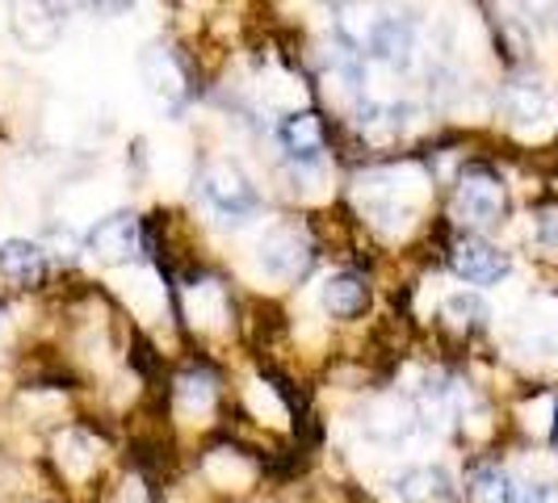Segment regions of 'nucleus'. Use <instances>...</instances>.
Returning a JSON list of instances; mask_svg holds the SVG:
<instances>
[{"label": "nucleus", "mask_w": 558, "mask_h": 503, "mask_svg": "<svg viewBox=\"0 0 558 503\" xmlns=\"http://www.w3.org/2000/svg\"><path fill=\"white\" fill-rule=\"evenodd\" d=\"M256 260L269 278H299L311 260V240L299 226H274L256 244Z\"/></svg>", "instance_id": "nucleus-1"}, {"label": "nucleus", "mask_w": 558, "mask_h": 503, "mask_svg": "<svg viewBox=\"0 0 558 503\" xmlns=\"http://www.w3.org/2000/svg\"><path fill=\"white\" fill-rule=\"evenodd\" d=\"M504 210V185L492 176V172H471L462 176L458 194H453V214L471 226H487L496 223Z\"/></svg>", "instance_id": "nucleus-2"}, {"label": "nucleus", "mask_w": 558, "mask_h": 503, "mask_svg": "<svg viewBox=\"0 0 558 503\" xmlns=\"http://www.w3.org/2000/svg\"><path fill=\"white\" fill-rule=\"evenodd\" d=\"M202 194H206V201H210L223 219H248L252 210H256L252 185L231 164L206 168V176H202Z\"/></svg>", "instance_id": "nucleus-3"}, {"label": "nucleus", "mask_w": 558, "mask_h": 503, "mask_svg": "<svg viewBox=\"0 0 558 503\" xmlns=\"http://www.w3.org/2000/svg\"><path fill=\"white\" fill-rule=\"evenodd\" d=\"M453 273L471 285H492L508 273V256L500 248H492L487 240H458L453 244V256H449Z\"/></svg>", "instance_id": "nucleus-4"}, {"label": "nucleus", "mask_w": 558, "mask_h": 503, "mask_svg": "<svg viewBox=\"0 0 558 503\" xmlns=\"http://www.w3.org/2000/svg\"><path fill=\"white\" fill-rule=\"evenodd\" d=\"M365 47H369L374 59H383V63H391V68L403 72V68H412V56H416V29H412V22L383 17V22L369 26Z\"/></svg>", "instance_id": "nucleus-5"}, {"label": "nucleus", "mask_w": 558, "mask_h": 503, "mask_svg": "<svg viewBox=\"0 0 558 503\" xmlns=\"http://www.w3.org/2000/svg\"><path fill=\"white\" fill-rule=\"evenodd\" d=\"M88 248L101 260H131L135 248H140V223L131 214H113L88 235Z\"/></svg>", "instance_id": "nucleus-6"}, {"label": "nucleus", "mask_w": 558, "mask_h": 503, "mask_svg": "<svg viewBox=\"0 0 558 503\" xmlns=\"http://www.w3.org/2000/svg\"><path fill=\"white\" fill-rule=\"evenodd\" d=\"M504 113H508V122L530 126V122H542L550 113V97L537 81H517L504 88Z\"/></svg>", "instance_id": "nucleus-7"}, {"label": "nucleus", "mask_w": 558, "mask_h": 503, "mask_svg": "<svg viewBox=\"0 0 558 503\" xmlns=\"http://www.w3.org/2000/svg\"><path fill=\"white\" fill-rule=\"evenodd\" d=\"M365 303H369V285L353 273H336V278L324 281V310L336 315V319H353L362 315Z\"/></svg>", "instance_id": "nucleus-8"}, {"label": "nucleus", "mask_w": 558, "mask_h": 503, "mask_svg": "<svg viewBox=\"0 0 558 503\" xmlns=\"http://www.w3.org/2000/svg\"><path fill=\"white\" fill-rule=\"evenodd\" d=\"M281 143L294 160L315 164L319 160V147H324V131H319V118L315 113H294L286 126H281Z\"/></svg>", "instance_id": "nucleus-9"}, {"label": "nucleus", "mask_w": 558, "mask_h": 503, "mask_svg": "<svg viewBox=\"0 0 558 503\" xmlns=\"http://www.w3.org/2000/svg\"><path fill=\"white\" fill-rule=\"evenodd\" d=\"M0 273L9 281H34L43 273V248L29 240H9L0 244Z\"/></svg>", "instance_id": "nucleus-10"}, {"label": "nucleus", "mask_w": 558, "mask_h": 503, "mask_svg": "<svg viewBox=\"0 0 558 503\" xmlns=\"http://www.w3.org/2000/svg\"><path fill=\"white\" fill-rule=\"evenodd\" d=\"M177 407L185 416H206L215 407V378L210 373H185L177 382Z\"/></svg>", "instance_id": "nucleus-11"}, {"label": "nucleus", "mask_w": 558, "mask_h": 503, "mask_svg": "<svg viewBox=\"0 0 558 503\" xmlns=\"http://www.w3.org/2000/svg\"><path fill=\"white\" fill-rule=\"evenodd\" d=\"M93 462H97V453H93V441H88V437L68 432V437L59 441V466H63V475L84 478L93 470Z\"/></svg>", "instance_id": "nucleus-12"}, {"label": "nucleus", "mask_w": 558, "mask_h": 503, "mask_svg": "<svg viewBox=\"0 0 558 503\" xmlns=\"http://www.w3.org/2000/svg\"><path fill=\"white\" fill-rule=\"evenodd\" d=\"M512 482H508V475H500L496 466H483V470H475L471 475V500L475 503H512Z\"/></svg>", "instance_id": "nucleus-13"}, {"label": "nucleus", "mask_w": 558, "mask_h": 503, "mask_svg": "<svg viewBox=\"0 0 558 503\" xmlns=\"http://www.w3.org/2000/svg\"><path fill=\"white\" fill-rule=\"evenodd\" d=\"M190 315H194V323H202V328H219L227 319L223 290L219 285H197L194 294H190Z\"/></svg>", "instance_id": "nucleus-14"}, {"label": "nucleus", "mask_w": 558, "mask_h": 503, "mask_svg": "<svg viewBox=\"0 0 558 503\" xmlns=\"http://www.w3.org/2000/svg\"><path fill=\"white\" fill-rule=\"evenodd\" d=\"M441 487H446V478L437 475V470H403V475L395 478L399 500H433Z\"/></svg>", "instance_id": "nucleus-15"}, {"label": "nucleus", "mask_w": 558, "mask_h": 503, "mask_svg": "<svg viewBox=\"0 0 558 503\" xmlns=\"http://www.w3.org/2000/svg\"><path fill=\"white\" fill-rule=\"evenodd\" d=\"M143 68H147L151 93H160V97H177V93H181V72L172 68V59H168L165 51H156V56L143 59Z\"/></svg>", "instance_id": "nucleus-16"}, {"label": "nucleus", "mask_w": 558, "mask_h": 503, "mask_svg": "<svg viewBox=\"0 0 558 503\" xmlns=\"http://www.w3.org/2000/svg\"><path fill=\"white\" fill-rule=\"evenodd\" d=\"M446 319L449 323H458V328H475V323H483L487 319V303L478 298V294H449L446 298Z\"/></svg>", "instance_id": "nucleus-17"}, {"label": "nucleus", "mask_w": 558, "mask_h": 503, "mask_svg": "<svg viewBox=\"0 0 558 503\" xmlns=\"http://www.w3.org/2000/svg\"><path fill=\"white\" fill-rule=\"evenodd\" d=\"M248 403H252V412H256V416H269V424H286V407H281L278 394L269 391L265 382H252Z\"/></svg>", "instance_id": "nucleus-18"}, {"label": "nucleus", "mask_w": 558, "mask_h": 503, "mask_svg": "<svg viewBox=\"0 0 558 503\" xmlns=\"http://www.w3.org/2000/svg\"><path fill=\"white\" fill-rule=\"evenodd\" d=\"M537 244L558 252V210H546V214L537 219Z\"/></svg>", "instance_id": "nucleus-19"}, {"label": "nucleus", "mask_w": 558, "mask_h": 503, "mask_svg": "<svg viewBox=\"0 0 558 503\" xmlns=\"http://www.w3.org/2000/svg\"><path fill=\"white\" fill-rule=\"evenodd\" d=\"M550 437H555V449H558V403H555V424H550Z\"/></svg>", "instance_id": "nucleus-20"}]
</instances>
